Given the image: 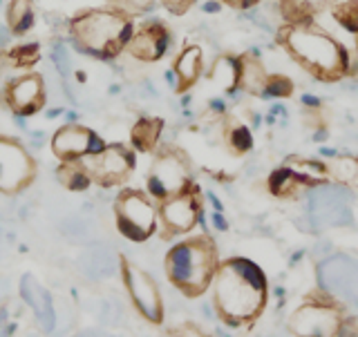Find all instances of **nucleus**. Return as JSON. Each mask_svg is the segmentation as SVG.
I'll return each mask as SVG.
<instances>
[{"label":"nucleus","mask_w":358,"mask_h":337,"mask_svg":"<svg viewBox=\"0 0 358 337\" xmlns=\"http://www.w3.org/2000/svg\"><path fill=\"white\" fill-rule=\"evenodd\" d=\"M210 286L215 313L227 327H246L264 313L268 279L262 268L246 257L220 262Z\"/></svg>","instance_id":"obj_1"},{"label":"nucleus","mask_w":358,"mask_h":337,"mask_svg":"<svg viewBox=\"0 0 358 337\" xmlns=\"http://www.w3.org/2000/svg\"><path fill=\"white\" fill-rule=\"evenodd\" d=\"M134 16L119 7H85L67 20L65 31L72 43V50L96 61H115L134 33Z\"/></svg>","instance_id":"obj_2"},{"label":"nucleus","mask_w":358,"mask_h":337,"mask_svg":"<svg viewBox=\"0 0 358 337\" xmlns=\"http://www.w3.org/2000/svg\"><path fill=\"white\" fill-rule=\"evenodd\" d=\"M278 43L302 70L316 76L318 81L331 83L352 74V59L347 47L331 33L318 29L311 18L285 25L278 31Z\"/></svg>","instance_id":"obj_3"},{"label":"nucleus","mask_w":358,"mask_h":337,"mask_svg":"<svg viewBox=\"0 0 358 337\" xmlns=\"http://www.w3.org/2000/svg\"><path fill=\"white\" fill-rule=\"evenodd\" d=\"M217 246L208 232L175 244L166 253V277L186 297L204 295L217 273Z\"/></svg>","instance_id":"obj_4"},{"label":"nucleus","mask_w":358,"mask_h":337,"mask_svg":"<svg viewBox=\"0 0 358 337\" xmlns=\"http://www.w3.org/2000/svg\"><path fill=\"white\" fill-rule=\"evenodd\" d=\"M115 226L121 237L128 241L143 244L148 241L159 223V210L148 197V193L137 188H123L115 197Z\"/></svg>","instance_id":"obj_5"},{"label":"nucleus","mask_w":358,"mask_h":337,"mask_svg":"<svg viewBox=\"0 0 358 337\" xmlns=\"http://www.w3.org/2000/svg\"><path fill=\"white\" fill-rule=\"evenodd\" d=\"M193 184L190 161L182 150L175 145H166V148L157 150L155 161L145 174V193L155 204H162V201L184 193Z\"/></svg>","instance_id":"obj_6"},{"label":"nucleus","mask_w":358,"mask_h":337,"mask_svg":"<svg viewBox=\"0 0 358 337\" xmlns=\"http://www.w3.org/2000/svg\"><path fill=\"white\" fill-rule=\"evenodd\" d=\"M320 297L313 293L291 313L289 331L296 337H336L343 322V308L334 297L320 290Z\"/></svg>","instance_id":"obj_7"},{"label":"nucleus","mask_w":358,"mask_h":337,"mask_svg":"<svg viewBox=\"0 0 358 337\" xmlns=\"http://www.w3.org/2000/svg\"><path fill=\"white\" fill-rule=\"evenodd\" d=\"M94 186L112 188L126 184L137 167V152L126 143H108L103 150L78 159Z\"/></svg>","instance_id":"obj_8"},{"label":"nucleus","mask_w":358,"mask_h":337,"mask_svg":"<svg viewBox=\"0 0 358 337\" xmlns=\"http://www.w3.org/2000/svg\"><path fill=\"white\" fill-rule=\"evenodd\" d=\"M38 174V163L25 143L9 134H0V195L14 197L27 190Z\"/></svg>","instance_id":"obj_9"},{"label":"nucleus","mask_w":358,"mask_h":337,"mask_svg":"<svg viewBox=\"0 0 358 337\" xmlns=\"http://www.w3.org/2000/svg\"><path fill=\"white\" fill-rule=\"evenodd\" d=\"M159 210V221L164 228V237H175V234L193 232L197 223L206 228L204 221V199L199 195V188L193 184L184 193L157 204Z\"/></svg>","instance_id":"obj_10"},{"label":"nucleus","mask_w":358,"mask_h":337,"mask_svg":"<svg viewBox=\"0 0 358 337\" xmlns=\"http://www.w3.org/2000/svg\"><path fill=\"white\" fill-rule=\"evenodd\" d=\"M48 103V89L45 78L36 72H27L9 78L0 89V105L11 112V117L29 119L41 114Z\"/></svg>","instance_id":"obj_11"},{"label":"nucleus","mask_w":358,"mask_h":337,"mask_svg":"<svg viewBox=\"0 0 358 337\" xmlns=\"http://www.w3.org/2000/svg\"><path fill=\"white\" fill-rule=\"evenodd\" d=\"M121 262V277L126 290L132 299V306L139 310V315L143 320H148L150 324H162L164 322V301L162 293L157 288L155 279L143 271V268L134 266L126 257H119Z\"/></svg>","instance_id":"obj_12"},{"label":"nucleus","mask_w":358,"mask_h":337,"mask_svg":"<svg viewBox=\"0 0 358 337\" xmlns=\"http://www.w3.org/2000/svg\"><path fill=\"white\" fill-rule=\"evenodd\" d=\"M175 45L173 31L159 18L141 20L126 47V54L137 63H159L171 54Z\"/></svg>","instance_id":"obj_13"},{"label":"nucleus","mask_w":358,"mask_h":337,"mask_svg":"<svg viewBox=\"0 0 358 337\" xmlns=\"http://www.w3.org/2000/svg\"><path fill=\"white\" fill-rule=\"evenodd\" d=\"M320 290L336 301H354L358 306V260L347 255H331L318 266Z\"/></svg>","instance_id":"obj_14"},{"label":"nucleus","mask_w":358,"mask_h":337,"mask_svg":"<svg viewBox=\"0 0 358 337\" xmlns=\"http://www.w3.org/2000/svg\"><path fill=\"white\" fill-rule=\"evenodd\" d=\"M106 139L81 123H63L52 134V152L59 161H78L106 148Z\"/></svg>","instance_id":"obj_15"},{"label":"nucleus","mask_w":358,"mask_h":337,"mask_svg":"<svg viewBox=\"0 0 358 337\" xmlns=\"http://www.w3.org/2000/svg\"><path fill=\"white\" fill-rule=\"evenodd\" d=\"M20 297L25 299L27 306L34 310L41 331L52 333L56 327V313H54V304H52L48 288H43L34 275H25L20 279Z\"/></svg>","instance_id":"obj_16"},{"label":"nucleus","mask_w":358,"mask_h":337,"mask_svg":"<svg viewBox=\"0 0 358 337\" xmlns=\"http://www.w3.org/2000/svg\"><path fill=\"white\" fill-rule=\"evenodd\" d=\"M173 72L177 76V94L190 92V87L204 74V50L195 43L184 45V50L173 61Z\"/></svg>","instance_id":"obj_17"},{"label":"nucleus","mask_w":358,"mask_h":337,"mask_svg":"<svg viewBox=\"0 0 358 337\" xmlns=\"http://www.w3.org/2000/svg\"><path fill=\"white\" fill-rule=\"evenodd\" d=\"M166 123L159 117L143 114L132 123L130 128V148L139 154H152L159 148L162 134H164Z\"/></svg>","instance_id":"obj_18"},{"label":"nucleus","mask_w":358,"mask_h":337,"mask_svg":"<svg viewBox=\"0 0 358 337\" xmlns=\"http://www.w3.org/2000/svg\"><path fill=\"white\" fill-rule=\"evenodd\" d=\"M208 78H210V83H215L222 89L227 98H238L240 94H244L242 89L238 87V81H240V56L220 54L215 59V63L210 65Z\"/></svg>","instance_id":"obj_19"},{"label":"nucleus","mask_w":358,"mask_h":337,"mask_svg":"<svg viewBox=\"0 0 358 337\" xmlns=\"http://www.w3.org/2000/svg\"><path fill=\"white\" fill-rule=\"evenodd\" d=\"M5 25L9 27L14 38L27 36L34 29V25H36V7H34V0H7Z\"/></svg>","instance_id":"obj_20"},{"label":"nucleus","mask_w":358,"mask_h":337,"mask_svg":"<svg viewBox=\"0 0 358 337\" xmlns=\"http://www.w3.org/2000/svg\"><path fill=\"white\" fill-rule=\"evenodd\" d=\"M268 72L264 70V65L260 59H255L251 54H240V81L238 87L244 94H255L260 96L264 83H266Z\"/></svg>","instance_id":"obj_21"},{"label":"nucleus","mask_w":358,"mask_h":337,"mask_svg":"<svg viewBox=\"0 0 358 337\" xmlns=\"http://www.w3.org/2000/svg\"><path fill=\"white\" fill-rule=\"evenodd\" d=\"M266 188L273 197H280V199H298L302 195V190H309V188L302 186L298 174L291 170L289 165L275 167V170L266 179Z\"/></svg>","instance_id":"obj_22"},{"label":"nucleus","mask_w":358,"mask_h":337,"mask_svg":"<svg viewBox=\"0 0 358 337\" xmlns=\"http://www.w3.org/2000/svg\"><path fill=\"white\" fill-rule=\"evenodd\" d=\"M224 141H227V148L235 156L249 154L255 145L251 128L242 121H227V126H224Z\"/></svg>","instance_id":"obj_23"},{"label":"nucleus","mask_w":358,"mask_h":337,"mask_svg":"<svg viewBox=\"0 0 358 337\" xmlns=\"http://www.w3.org/2000/svg\"><path fill=\"white\" fill-rule=\"evenodd\" d=\"M56 177H59L61 186L72 190V193H85V190H90L94 186L90 174L85 172V167L78 161H59Z\"/></svg>","instance_id":"obj_24"},{"label":"nucleus","mask_w":358,"mask_h":337,"mask_svg":"<svg viewBox=\"0 0 358 337\" xmlns=\"http://www.w3.org/2000/svg\"><path fill=\"white\" fill-rule=\"evenodd\" d=\"M7 63L18 70H31L41 61V45L36 40H22L5 52Z\"/></svg>","instance_id":"obj_25"},{"label":"nucleus","mask_w":358,"mask_h":337,"mask_svg":"<svg viewBox=\"0 0 358 337\" xmlns=\"http://www.w3.org/2000/svg\"><path fill=\"white\" fill-rule=\"evenodd\" d=\"M329 167V179L336 184H343V186H352L354 179H356V170H358V159L354 156H343L338 154L336 159H331L327 163Z\"/></svg>","instance_id":"obj_26"},{"label":"nucleus","mask_w":358,"mask_h":337,"mask_svg":"<svg viewBox=\"0 0 358 337\" xmlns=\"http://www.w3.org/2000/svg\"><path fill=\"white\" fill-rule=\"evenodd\" d=\"M329 3H334V0H285L282 9H285V16L291 22H302V20H309L316 9Z\"/></svg>","instance_id":"obj_27"},{"label":"nucleus","mask_w":358,"mask_h":337,"mask_svg":"<svg viewBox=\"0 0 358 337\" xmlns=\"http://www.w3.org/2000/svg\"><path fill=\"white\" fill-rule=\"evenodd\" d=\"M331 16L345 31L358 33V0H338L331 7Z\"/></svg>","instance_id":"obj_28"},{"label":"nucleus","mask_w":358,"mask_h":337,"mask_svg":"<svg viewBox=\"0 0 358 337\" xmlns=\"http://www.w3.org/2000/svg\"><path fill=\"white\" fill-rule=\"evenodd\" d=\"M294 89H296V83L291 81L287 74H268L260 98H264V100H268V98H273V100L289 98L291 94H294Z\"/></svg>","instance_id":"obj_29"},{"label":"nucleus","mask_w":358,"mask_h":337,"mask_svg":"<svg viewBox=\"0 0 358 337\" xmlns=\"http://www.w3.org/2000/svg\"><path fill=\"white\" fill-rule=\"evenodd\" d=\"M52 61L56 65V72H59L61 78H63L67 96L72 98V94H70V76L74 72V67H72V56L67 54V47H65L63 43H54L52 45Z\"/></svg>","instance_id":"obj_30"},{"label":"nucleus","mask_w":358,"mask_h":337,"mask_svg":"<svg viewBox=\"0 0 358 337\" xmlns=\"http://www.w3.org/2000/svg\"><path fill=\"white\" fill-rule=\"evenodd\" d=\"M112 7H119L123 11H128L130 16H143L148 11L155 9L157 0H108Z\"/></svg>","instance_id":"obj_31"},{"label":"nucleus","mask_w":358,"mask_h":337,"mask_svg":"<svg viewBox=\"0 0 358 337\" xmlns=\"http://www.w3.org/2000/svg\"><path fill=\"white\" fill-rule=\"evenodd\" d=\"M166 7V11H171L173 16H184L190 7L197 5V0H159Z\"/></svg>","instance_id":"obj_32"},{"label":"nucleus","mask_w":358,"mask_h":337,"mask_svg":"<svg viewBox=\"0 0 358 337\" xmlns=\"http://www.w3.org/2000/svg\"><path fill=\"white\" fill-rule=\"evenodd\" d=\"M227 112H229V103H227V98H210L208 100V114H215L217 119L222 117H227Z\"/></svg>","instance_id":"obj_33"},{"label":"nucleus","mask_w":358,"mask_h":337,"mask_svg":"<svg viewBox=\"0 0 358 337\" xmlns=\"http://www.w3.org/2000/svg\"><path fill=\"white\" fill-rule=\"evenodd\" d=\"M210 223H213V228H215L217 232H227L229 230V221H227V217H224V212H220V210L210 212Z\"/></svg>","instance_id":"obj_34"},{"label":"nucleus","mask_w":358,"mask_h":337,"mask_svg":"<svg viewBox=\"0 0 358 337\" xmlns=\"http://www.w3.org/2000/svg\"><path fill=\"white\" fill-rule=\"evenodd\" d=\"M300 103L305 105L307 110H313V112H318V110L322 107V100H320L316 94H309V92L300 94Z\"/></svg>","instance_id":"obj_35"},{"label":"nucleus","mask_w":358,"mask_h":337,"mask_svg":"<svg viewBox=\"0 0 358 337\" xmlns=\"http://www.w3.org/2000/svg\"><path fill=\"white\" fill-rule=\"evenodd\" d=\"M11 31L9 27L5 25V22H0V52H7L9 50V43H11Z\"/></svg>","instance_id":"obj_36"},{"label":"nucleus","mask_w":358,"mask_h":337,"mask_svg":"<svg viewBox=\"0 0 358 337\" xmlns=\"http://www.w3.org/2000/svg\"><path fill=\"white\" fill-rule=\"evenodd\" d=\"M222 7L224 5L220 0H204V3H201V11H204V14H220Z\"/></svg>","instance_id":"obj_37"},{"label":"nucleus","mask_w":358,"mask_h":337,"mask_svg":"<svg viewBox=\"0 0 358 337\" xmlns=\"http://www.w3.org/2000/svg\"><path fill=\"white\" fill-rule=\"evenodd\" d=\"M329 137V130L324 128V126H316V132H313V141L316 143H324Z\"/></svg>","instance_id":"obj_38"},{"label":"nucleus","mask_w":358,"mask_h":337,"mask_svg":"<svg viewBox=\"0 0 358 337\" xmlns=\"http://www.w3.org/2000/svg\"><path fill=\"white\" fill-rule=\"evenodd\" d=\"M260 3H262V0H240V3H238V9H242V11H251V9H255Z\"/></svg>","instance_id":"obj_39"},{"label":"nucleus","mask_w":358,"mask_h":337,"mask_svg":"<svg viewBox=\"0 0 358 337\" xmlns=\"http://www.w3.org/2000/svg\"><path fill=\"white\" fill-rule=\"evenodd\" d=\"M206 199L210 201L213 210H220V212H224V206H222V201L217 199V195H215V193H210V190H208V193H206Z\"/></svg>","instance_id":"obj_40"},{"label":"nucleus","mask_w":358,"mask_h":337,"mask_svg":"<svg viewBox=\"0 0 358 337\" xmlns=\"http://www.w3.org/2000/svg\"><path fill=\"white\" fill-rule=\"evenodd\" d=\"M164 78H166V83L171 85V87L175 89V92H177V76H175V72H173V67H171V70H166Z\"/></svg>","instance_id":"obj_41"},{"label":"nucleus","mask_w":358,"mask_h":337,"mask_svg":"<svg viewBox=\"0 0 358 337\" xmlns=\"http://www.w3.org/2000/svg\"><path fill=\"white\" fill-rule=\"evenodd\" d=\"M320 156H327V159H336V156H338V150L322 145V148H320Z\"/></svg>","instance_id":"obj_42"},{"label":"nucleus","mask_w":358,"mask_h":337,"mask_svg":"<svg viewBox=\"0 0 358 337\" xmlns=\"http://www.w3.org/2000/svg\"><path fill=\"white\" fill-rule=\"evenodd\" d=\"M302 257H305V253H302V250L294 253V255H291V262H289V264H291V266H296V264H298V262L302 260Z\"/></svg>","instance_id":"obj_43"},{"label":"nucleus","mask_w":358,"mask_h":337,"mask_svg":"<svg viewBox=\"0 0 358 337\" xmlns=\"http://www.w3.org/2000/svg\"><path fill=\"white\" fill-rule=\"evenodd\" d=\"M63 114V107H59V110H50L48 112V119H56V117H61Z\"/></svg>","instance_id":"obj_44"},{"label":"nucleus","mask_w":358,"mask_h":337,"mask_svg":"<svg viewBox=\"0 0 358 337\" xmlns=\"http://www.w3.org/2000/svg\"><path fill=\"white\" fill-rule=\"evenodd\" d=\"M220 3H222V5H229V7H235V9H238V3H240V0H220Z\"/></svg>","instance_id":"obj_45"},{"label":"nucleus","mask_w":358,"mask_h":337,"mask_svg":"<svg viewBox=\"0 0 358 337\" xmlns=\"http://www.w3.org/2000/svg\"><path fill=\"white\" fill-rule=\"evenodd\" d=\"M352 186H356V188H358V170H356V179H354V184H352Z\"/></svg>","instance_id":"obj_46"},{"label":"nucleus","mask_w":358,"mask_h":337,"mask_svg":"<svg viewBox=\"0 0 358 337\" xmlns=\"http://www.w3.org/2000/svg\"><path fill=\"white\" fill-rule=\"evenodd\" d=\"M356 38H358V33H356Z\"/></svg>","instance_id":"obj_47"},{"label":"nucleus","mask_w":358,"mask_h":337,"mask_svg":"<svg viewBox=\"0 0 358 337\" xmlns=\"http://www.w3.org/2000/svg\"><path fill=\"white\" fill-rule=\"evenodd\" d=\"M282 3H285V0H282Z\"/></svg>","instance_id":"obj_48"}]
</instances>
